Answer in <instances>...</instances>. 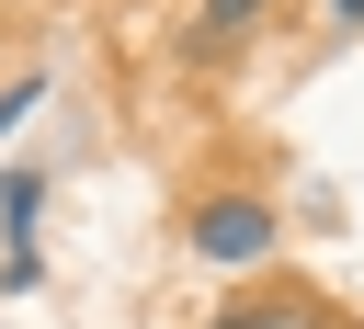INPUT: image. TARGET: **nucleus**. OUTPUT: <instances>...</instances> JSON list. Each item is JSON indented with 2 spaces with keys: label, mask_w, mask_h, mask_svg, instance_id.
<instances>
[{
  "label": "nucleus",
  "mask_w": 364,
  "mask_h": 329,
  "mask_svg": "<svg viewBox=\"0 0 364 329\" xmlns=\"http://www.w3.org/2000/svg\"><path fill=\"white\" fill-rule=\"evenodd\" d=\"M216 329H318V318H307V306H228Z\"/></svg>",
  "instance_id": "nucleus-3"
},
{
  "label": "nucleus",
  "mask_w": 364,
  "mask_h": 329,
  "mask_svg": "<svg viewBox=\"0 0 364 329\" xmlns=\"http://www.w3.org/2000/svg\"><path fill=\"white\" fill-rule=\"evenodd\" d=\"M193 250H205V261H228V272L273 261V204H250V193H216V204H193Z\"/></svg>",
  "instance_id": "nucleus-1"
},
{
  "label": "nucleus",
  "mask_w": 364,
  "mask_h": 329,
  "mask_svg": "<svg viewBox=\"0 0 364 329\" xmlns=\"http://www.w3.org/2000/svg\"><path fill=\"white\" fill-rule=\"evenodd\" d=\"M34 102H46V79H0V136H11V125H23Z\"/></svg>",
  "instance_id": "nucleus-4"
},
{
  "label": "nucleus",
  "mask_w": 364,
  "mask_h": 329,
  "mask_svg": "<svg viewBox=\"0 0 364 329\" xmlns=\"http://www.w3.org/2000/svg\"><path fill=\"white\" fill-rule=\"evenodd\" d=\"M330 11H341V23H364V0H330Z\"/></svg>",
  "instance_id": "nucleus-6"
},
{
  "label": "nucleus",
  "mask_w": 364,
  "mask_h": 329,
  "mask_svg": "<svg viewBox=\"0 0 364 329\" xmlns=\"http://www.w3.org/2000/svg\"><path fill=\"white\" fill-rule=\"evenodd\" d=\"M0 216H11V250H34V238H23V227H34V170H11V182H0Z\"/></svg>",
  "instance_id": "nucleus-2"
},
{
  "label": "nucleus",
  "mask_w": 364,
  "mask_h": 329,
  "mask_svg": "<svg viewBox=\"0 0 364 329\" xmlns=\"http://www.w3.org/2000/svg\"><path fill=\"white\" fill-rule=\"evenodd\" d=\"M250 11H273V0H205V23H216V34H239Z\"/></svg>",
  "instance_id": "nucleus-5"
}]
</instances>
